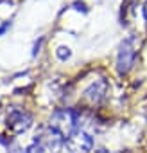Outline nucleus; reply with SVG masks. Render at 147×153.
Returning a JSON list of instances; mask_svg holds the SVG:
<instances>
[{
  "label": "nucleus",
  "instance_id": "f257e3e1",
  "mask_svg": "<svg viewBox=\"0 0 147 153\" xmlns=\"http://www.w3.org/2000/svg\"><path fill=\"white\" fill-rule=\"evenodd\" d=\"M50 130L56 131L63 140H66L77 128V114L70 110V108H65V110H57L50 115Z\"/></svg>",
  "mask_w": 147,
  "mask_h": 153
},
{
  "label": "nucleus",
  "instance_id": "f03ea898",
  "mask_svg": "<svg viewBox=\"0 0 147 153\" xmlns=\"http://www.w3.org/2000/svg\"><path fill=\"white\" fill-rule=\"evenodd\" d=\"M136 59V38L129 36L126 38L120 45H118V52H117V72L120 76L127 74Z\"/></svg>",
  "mask_w": 147,
  "mask_h": 153
},
{
  "label": "nucleus",
  "instance_id": "7ed1b4c3",
  "mask_svg": "<svg viewBox=\"0 0 147 153\" xmlns=\"http://www.w3.org/2000/svg\"><path fill=\"white\" fill-rule=\"evenodd\" d=\"M65 146L68 153H90L93 149V137L85 130H76L65 140Z\"/></svg>",
  "mask_w": 147,
  "mask_h": 153
},
{
  "label": "nucleus",
  "instance_id": "20e7f679",
  "mask_svg": "<svg viewBox=\"0 0 147 153\" xmlns=\"http://www.w3.org/2000/svg\"><path fill=\"white\" fill-rule=\"evenodd\" d=\"M32 124V115L25 110H11L9 117H7V126L15 131V133H22L25 130H29Z\"/></svg>",
  "mask_w": 147,
  "mask_h": 153
},
{
  "label": "nucleus",
  "instance_id": "39448f33",
  "mask_svg": "<svg viewBox=\"0 0 147 153\" xmlns=\"http://www.w3.org/2000/svg\"><path fill=\"white\" fill-rule=\"evenodd\" d=\"M106 94H108V83L104 79H97L83 92V99L90 105H99L106 97Z\"/></svg>",
  "mask_w": 147,
  "mask_h": 153
},
{
  "label": "nucleus",
  "instance_id": "423d86ee",
  "mask_svg": "<svg viewBox=\"0 0 147 153\" xmlns=\"http://www.w3.org/2000/svg\"><path fill=\"white\" fill-rule=\"evenodd\" d=\"M36 142L45 149V153H57V151H59V148H61L63 139H61L56 131L47 130V131H43V133L36 139Z\"/></svg>",
  "mask_w": 147,
  "mask_h": 153
},
{
  "label": "nucleus",
  "instance_id": "0eeeda50",
  "mask_svg": "<svg viewBox=\"0 0 147 153\" xmlns=\"http://www.w3.org/2000/svg\"><path fill=\"white\" fill-rule=\"evenodd\" d=\"M56 56H57L61 61H65V59H68V58L72 56V51H70L68 47H63V45H61V47H57V51H56Z\"/></svg>",
  "mask_w": 147,
  "mask_h": 153
},
{
  "label": "nucleus",
  "instance_id": "6e6552de",
  "mask_svg": "<svg viewBox=\"0 0 147 153\" xmlns=\"http://www.w3.org/2000/svg\"><path fill=\"white\" fill-rule=\"evenodd\" d=\"M25 153H45V149H43V148H41V146L34 140V142H32V144L25 149Z\"/></svg>",
  "mask_w": 147,
  "mask_h": 153
},
{
  "label": "nucleus",
  "instance_id": "1a4fd4ad",
  "mask_svg": "<svg viewBox=\"0 0 147 153\" xmlns=\"http://www.w3.org/2000/svg\"><path fill=\"white\" fill-rule=\"evenodd\" d=\"M9 25H11V22H7L6 25H2V27H0V34H2V33H4V31H6V29L9 27Z\"/></svg>",
  "mask_w": 147,
  "mask_h": 153
},
{
  "label": "nucleus",
  "instance_id": "9d476101",
  "mask_svg": "<svg viewBox=\"0 0 147 153\" xmlns=\"http://www.w3.org/2000/svg\"><path fill=\"white\" fill-rule=\"evenodd\" d=\"M142 11H143V18H145V20H147V2H145V4H143V9H142Z\"/></svg>",
  "mask_w": 147,
  "mask_h": 153
}]
</instances>
